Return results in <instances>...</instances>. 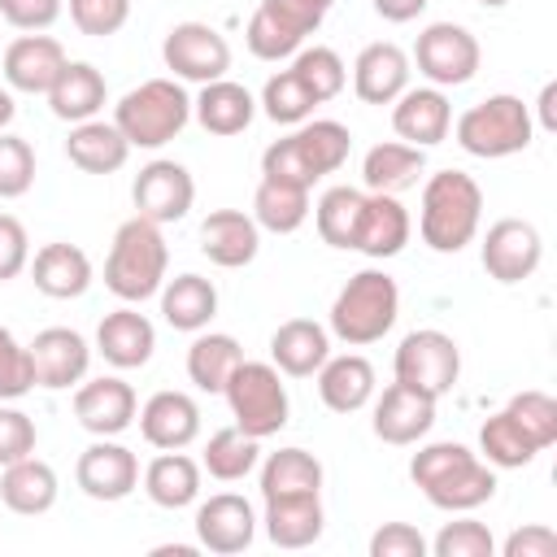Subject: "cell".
<instances>
[{
  "mask_svg": "<svg viewBox=\"0 0 557 557\" xmlns=\"http://www.w3.org/2000/svg\"><path fill=\"white\" fill-rule=\"evenodd\" d=\"M392 131L413 148H435L453 131V104L444 87H405L392 100Z\"/></svg>",
  "mask_w": 557,
  "mask_h": 557,
  "instance_id": "cell-20",
  "label": "cell"
},
{
  "mask_svg": "<svg viewBox=\"0 0 557 557\" xmlns=\"http://www.w3.org/2000/svg\"><path fill=\"white\" fill-rule=\"evenodd\" d=\"M457 144L470 152V157H483V161H500V157H513L531 144L535 135V117H531V104H522L518 96L509 91H496L479 104H470L457 122Z\"/></svg>",
  "mask_w": 557,
  "mask_h": 557,
  "instance_id": "cell-7",
  "label": "cell"
},
{
  "mask_svg": "<svg viewBox=\"0 0 557 557\" xmlns=\"http://www.w3.org/2000/svg\"><path fill=\"white\" fill-rule=\"evenodd\" d=\"M483 222V187L466 170H440L422 183L418 235L431 252H461Z\"/></svg>",
  "mask_w": 557,
  "mask_h": 557,
  "instance_id": "cell-2",
  "label": "cell"
},
{
  "mask_svg": "<svg viewBox=\"0 0 557 557\" xmlns=\"http://www.w3.org/2000/svg\"><path fill=\"white\" fill-rule=\"evenodd\" d=\"M239 361H244V348H239L235 335H226V331H196V339L187 348V379L200 392H222Z\"/></svg>",
  "mask_w": 557,
  "mask_h": 557,
  "instance_id": "cell-38",
  "label": "cell"
},
{
  "mask_svg": "<svg viewBox=\"0 0 557 557\" xmlns=\"http://www.w3.org/2000/svg\"><path fill=\"white\" fill-rule=\"evenodd\" d=\"M131 200H135V213H139V218L165 226V222L187 218V209H191V200H196V178H191L187 165H178V161H170V157H157V161H148V165L135 174Z\"/></svg>",
  "mask_w": 557,
  "mask_h": 557,
  "instance_id": "cell-12",
  "label": "cell"
},
{
  "mask_svg": "<svg viewBox=\"0 0 557 557\" xmlns=\"http://www.w3.org/2000/svg\"><path fill=\"white\" fill-rule=\"evenodd\" d=\"M331 357V331L313 318H287L270 335V361L287 379H309Z\"/></svg>",
  "mask_w": 557,
  "mask_h": 557,
  "instance_id": "cell-26",
  "label": "cell"
},
{
  "mask_svg": "<svg viewBox=\"0 0 557 557\" xmlns=\"http://www.w3.org/2000/svg\"><path fill=\"white\" fill-rule=\"evenodd\" d=\"M30 278L44 296L52 300H78L87 287H91V257L78 248V244H65V239H52L35 252L30 261Z\"/></svg>",
  "mask_w": 557,
  "mask_h": 557,
  "instance_id": "cell-28",
  "label": "cell"
},
{
  "mask_svg": "<svg viewBox=\"0 0 557 557\" xmlns=\"http://www.w3.org/2000/svg\"><path fill=\"white\" fill-rule=\"evenodd\" d=\"M400 318V287L387 270H357L339 296L331 300V335L348 348H366L383 339Z\"/></svg>",
  "mask_w": 557,
  "mask_h": 557,
  "instance_id": "cell-5",
  "label": "cell"
},
{
  "mask_svg": "<svg viewBox=\"0 0 557 557\" xmlns=\"http://www.w3.org/2000/svg\"><path fill=\"white\" fill-rule=\"evenodd\" d=\"M200 252L213 265H222V270H239V265L257 261V252H261V226L244 209H213L200 222Z\"/></svg>",
  "mask_w": 557,
  "mask_h": 557,
  "instance_id": "cell-23",
  "label": "cell"
},
{
  "mask_svg": "<svg viewBox=\"0 0 557 557\" xmlns=\"http://www.w3.org/2000/svg\"><path fill=\"white\" fill-rule=\"evenodd\" d=\"M479 453H483V461L492 466V470H522V466H531L535 461V444H531V435L500 409V413H492L483 426H479Z\"/></svg>",
  "mask_w": 557,
  "mask_h": 557,
  "instance_id": "cell-41",
  "label": "cell"
},
{
  "mask_svg": "<svg viewBox=\"0 0 557 557\" xmlns=\"http://www.w3.org/2000/svg\"><path fill=\"white\" fill-rule=\"evenodd\" d=\"M104 100H109V83H104V74H100L91 61H65L61 78L48 87L52 113H57L61 122H70V126L96 117V113L104 109Z\"/></svg>",
  "mask_w": 557,
  "mask_h": 557,
  "instance_id": "cell-32",
  "label": "cell"
},
{
  "mask_svg": "<svg viewBox=\"0 0 557 557\" xmlns=\"http://www.w3.org/2000/svg\"><path fill=\"white\" fill-rule=\"evenodd\" d=\"M348 152H352V135H348L344 122H335V117H309L292 135L274 139L261 152V174L265 178L313 187L318 178L335 174L348 161Z\"/></svg>",
  "mask_w": 557,
  "mask_h": 557,
  "instance_id": "cell-3",
  "label": "cell"
},
{
  "mask_svg": "<svg viewBox=\"0 0 557 557\" xmlns=\"http://www.w3.org/2000/svg\"><path fill=\"white\" fill-rule=\"evenodd\" d=\"M265 535L274 548H309L322 540L326 513H322V496L305 492V496H265Z\"/></svg>",
  "mask_w": 557,
  "mask_h": 557,
  "instance_id": "cell-27",
  "label": "cell"
},
{
  "mask_svg": "<svg viewBox=\"0 0 557 557\" xmlns=\"http://www.w3.org/2000/svg\"><path fill=\"white\" fill-rule=\"evenodd\" d=\"M30 265V235L13 213H0V283L17 278Z\"/></svg>",
  "mask_w": 557,
  "mask_h": 557,
  "instance_id": "cell-53",
  "label": "cell"
},
{
  "mask_svg": "<svg viewBox=\"0 0 557 557\" xmlns=\"http://www.w3.org/2000/svg\"><path fill=\"white\" fill-rule=\"evenodd\" d=\"M483 9H500V4H509V0H479Z\"/></svg>",
  "mask_w": 557,
  "mask_h": 557,
  "instance_id": "cell-60",
  "label": "cell"
},
{
  "mask_svg": "<svg viewBox=\"0 0 557 557\" xmlns=\"http://www.w3.org/2000/svg\"><path fill=\"white\" fill-rule=\"evenodd\" d=\"M74 479H78V487H83L91 500L113 505V500H126V496L139 487V457H135L126 444L96 435V444H87V448L78 453Z\"/></svg>",
  "mask_w": 557,
  "mask_h": 557,
  "instance_id": "cell-14",
  "label": "cell"
},
{
  "mask_svg": "<svg viewBox=\"0 0 557 557\" xmlns=\"http://www.w3.org/2000/svg\"><path fill=\"white\" fill-rule=\"evenodd\" d=\"M553 100H557V83H544V91H540V126H544V131L557 126V117H553Z\"/></svg>",
  "mask_w": 557,
  "mask_h": 557,
  "instance_id": "cell-58",
  "label": "cell"
},
{
  "mask_svg": "<svg viewBox=\"0 0 557 557\" xmlns=\"http://www.w3.org/2000/svg\"><path fill=\"white\" fill-rule=\"evenodd\" d=\"M431 553L435 557H492L496 553V540H492L487 522L457 518V522H444L440 527V535L431 540Z\"/></svg>",
  "mask_w": 557,
  "mask_h": 557,
  "instance_id": "cell-47",
  "label": "cell"
},
{
  "mask_svg": "<svg viewBox=\"0 0 557 557\" xmlns=\"http://www.w3.org/2000/svg\"><path fill=\"white\" fill-rule=\"evenodd\" d=\"M0 500L22 518L48 513L57 505V470L48 461H39L35 453L0 466Z\"/></svg>",
  "mask_w": 557,
  "mask_h": 557,
  "instance_id": "cell-31",
  "label": "cell"
},
{
  "mask_svg": "<svg viewBox=\"0 0 557 557\" xmlns=\"http://www.w3.org/2000/svg\"><path fill=\"white\" fill-rule=\"evenodd\" d=\"M222 396L231 405L235 426L252 440L278 435L292 418V400H287V387H283V374L274 361H239L235 374L226 379Z\"/></svg>",
  "mask_w": 557,
  "mask_h": 557,
  "instance_id": "cell-8",
  "label": "cell"
},
{
  "mask_svg": "<svg viewBox=\"0 0 557 557\" xmlns=\"http://www.w3.org/2000/svg\"><path fill=\"white\" fill-rule=\"evenodd\" d=\"M65 61L70 57H65L61 39L39 35V30H26V35H17L4 48V83L13 91H26V96H48V87L65 70Z\"/></svg>",
  "mask_w": 557,
  "mask_h": 557,
  "instance_id": "cell-18",
  "label": "cell"
},
{
  "mask_svg": "<svg viewBox=\"0 0 557 557\" xmlns=\"http://www.w3.org/2000/svg\"><path fill=\"white\" fill-rule=\"evenodd\" d=\"M244 44L257 61H283V57H296L305 35H296L287 22H278L270 9L257 4V13L248 17V30H244Z\"/></svg>",
  "mask_w": 557,
  "mask_h": 557,
  "instance_id": "cell-46",
  "label": "cell"
},
{
  "mask_svg": "<svg viewBox=\"0 0 557 557\" xmlns=\"http://www.w3.org/2000/svg\"><path fill=\"white\" fill-rule=\"evenodd\" d=\"M479 257H483V270L496 283H522V278H531L540 270L544 239H540L535 222H527V218H500V222L487 226Z\"/></svg>",
  "mask_w": 557,
  "mask_h": 557,
  "instance_id": "cell-13",
  "label": "cell"
},
{
  "mask_svg": "<svg viewBox=\"0 0 557 557\" xmlns=\"http://www.w3.org/2000/svg\"><path fill=\"white\" fill-rule=\"evenodd\" d=\"M70 17L83 35H117L131 17V0H70Z\"/></svg>",
  "mask_w": 557,
  "mask_h": 557,
  "instance_id": "cell-50",
  "label": "cell"
},
{
  "mask_svg": "<svg viewBox=\"0 0 557 557\" xmlns=\"http://www.w3.org/2000/svg\"><path fill=\"white\" fill-rule=\"evenodd\" d=\"M261 109H265V117L278 122V126H300V122L313 117L318 100L305 91V83H300L292 70H278V74H270L265 87H261Z\"/></svg>",
  "mask_w": 557,
  "mask_h": 557,
  "instance_id": "cell-44",
  "label": "cell"
},
{
  "mask_svg": "<svg viewBox=\"0 0 557 557\" xmlns=\"http://www.w3.org/2000/svg\"><path fill=\"white\" fill-rule=\"evenodd\" d=\"M409 235H413V222H409V209L400 205V196L366 191L352 248L366 252V257H374V261H387V257H396L409 244Z\"/></svg>",
  "mask_w": 557,
  "mask_h": 557,
  "instance_id": "cell-21",
  "label": "cell"
},
{
  "mask_svg": "<svg viewBox=\"0 0 557 557\" xmlns=\"http://www.w3.org/2000/svg\"><path fill=\"white\" fill-rule=\"evenodd\" d=\"M30 387H35L30 348L17 344V335L9 326H0V400H22Z\"/></svg>",
  "mask_w": 557,
  "mask_h": 557,
  "instance_id": "cell-49",
  "label": "cell"
},
{
  "mask_svg": "<svg viewBox=\"0 0 557 557\" xmlns=\"http://www.w3.org/2000/svg\"><path fill=\"white\" fill-rule=\"evenodd\" d=\"M500 553L505 557H557V531L544 522H527L500 544Z\"/></svg>",
  "mask_w": 557,
  "mask_h": 557,
  "instance_id": "cell-56",
  "label": "cell"
},
{
  "mask_svg": "<svg viewBox=\"0 0 557 557\" xmlns=\"http://www.w3.org/2000/svg\"><path fill=\"white\" fill-rule=\"evenodd\" d=\"M135 413H139V396H135V387H131L126 379H117V374L87 379V383H78V392H74V418H78V426L91 431V435L113 440V435H122V431L135 422Z\"/></svg>",
  "mask_w": 557,
  "mask_h": 557,
  "instance_id": "cell-15",
  "label": "cell"
},
{
  "mask_svg": "<svg viewBox=\"0 0 557 557\" xmlns=\"http://www.w3.org/2000/svg\"><path fill=\"white\" fill-rule=\"evenodd\" d=\"M431 544L413 522H383L370 535V557H426Z\"/></svg>",
  "mask_w": 557,
  "mask_h": 557,
  "instance_id": "cell-52",
  "label": "cell"
},
{
  "mask_svg": "<svg viewBox=\"0 0 557 557\" xmlns=\"http://www.w3.org/2000/svg\"><path fill=\"white\" fill-rule=\"evenodd\" d=\"M191 117L209 131V135H239L252 126L257 117V100L244 83L235 78H213L200 87V96L191 100Z\"/></svg>",
  "mask_w": 557,
  "mask_h": 557,
  "instance_id": "cell-29",
  "label": "cell"
},
{
  "mask_svg": "<svg viewBox=\"0 0 557 557\" xmlns=\"http://www.w3.org/2000/svg\"><path fill=\"white\" fill-rule=\"evenodd\" d=\"M257 444H261V440L244 435L239 426H222V431L209 435L205 457H200V470H209L218 483H239V479H248V474L257 470V461H261V448H257Z\"/></svg>",
  "mask_w": 557,
  "mask_h": 557,
  "instance_id": "cell-40",
  "label": "cell"
},
{
  "mask_svg": "<svg viewBox=\"0 0 557 557\" xmlns=\"http://www.w3.org/2000/svg\"><path fill=\"white\" fill-rule=\"evenodd\" d=\"M191 122V96L178 87V78H144L113 104V126L126 135L131 148H161L183 135Z\"/></svg>",
  "mask_w": 557,
  "mask_h": 557,
  "instance_id": "cell-6",
  "label": "cell"
},
{
  "mask_svg": "<svg viewBox=\"0 0 557 557\" xmlns=\"http://www.w3.org/2000/svg\"><path fill=\"white\" fill-rule=\"evenodd\" d=\"M65 157H70V165H78L83 174H113V170L126 165L131 144H126V135H122L113 122L87 117V122H74V126H70Z\"/></svg>",
  "mask_w": 557,
  "mask_h": 557,
  "instance_id": "cell-33",
  "label": "cell"
},
{
  "mask_svg": "<svg viewBox=\"0 0 557 557\" xmlns=\"http://www.w3.org/2000/svg\"><path fill=\"white\" fill-rule=\"evenodd\" d=\"M413 61H418V74L431 87H461V83H470L479 74L483 48L466 26L431 22L413 44Z\"/></svg>",
  "mask_w": 557,
  "mask_h": 557,
  "instance_id": "cell-10",
  "label": "cell"
},
{
  "mask_svg": "<svg viewBox=\"0 0 557 557\" xmlns=\"http://www.w3.org/2000/svg\"><path fill=\"white\" fill-rule=\"evenodd\" d=\"M13 113H17V104H13V91H4V87H0V131L13 122Z\"/></svg>",
  "mask_w": 557,
  "mask_h": 557,
  "instance_id": "cell-59",
  "label": "cell"
},
{
  "mask_svg": "<svg viewBox=\"0 0 557 557\" xmlns=\"http://www.w3.org/2000/svg\"><path fill=\"white\" fill-rule=\"evenodd\" d=\"M144 492L161 509H187L200 496V461L183 448H161V457L144 466Z\"/></svg>",
  "mask_w": 557,
  "mask_h": 557,
  "instance_id": "cell-36",
  "label": "cell"
},
{
  "mask_svg": "<svg viewBox=\"0 0 557 557\" xmlns=\"http://www.w3.org/2000/svg\"><path fill=\"white\" fill-rule=\"evenodd\" d=\"M165 265H170V248H165L161 226L135 213L113 231V244H109V257H104V287L117 300L139 305V300L161 292Z\"/></svg>",
  "mask_w": 557,
  "mask_h": 557,
  "instance_id": "cell-4",
  "label": "cell"
},
{
  "mask_svg": "<svg viewBox=\"0 0 557 557\" xmlns=\"http://www.w3.org/2000/svg\"><path fill=\"white\" fill-rule=\"evenodd\" d=\"M161 57H165V70L183 83H213V78H226L231 70V44L218 26L209 22H178L170 26L165 44H161Z\"/></svg>",
  "mask_w": 557,
  "mask_h": 557,
  "instance_id": "cell-11",
  "label": "cell"
},
{
  "mask_svg": "<svg viewBox=\"0 0 557 557\" xmlns=\"http://www.w3.org/2000/svg\"><path fill=\"white\" fill-rule=\"evenodd\" d=\"M392 370H396V383L418 387V392L440 400V396L453 392V383L461 374V348H457L453 335H444L435 326H422V331H409L400 339Z\"/></svg>",
  "mask_w": 557,
  "mask_h": 557,
  "instance_id": "cell-9",
  "label": "cell"
},
{
  "mask_svg": "<svg viewBox=\"0 0 557 557\" xmlns=\"http://www.w3.org/2000/svg\"><path fill=\"white\" fill-rule=\"evenodd\" d=\"M309 218V187L300 183H283V178H265L257 183L252 191V222L261 231H274V235H292L300 231Z\"/></svg>",
  "mask_w": 557,
  "mask_h": 557,
  "instance_id": "cell-37",
  "label": "cell"
},
{
  "mask_svg": "<svg viewBox=\"0 0 557 557\" xmlns=\"http://www.w3.org/2000/svg\"><path fill=\"white\" fill-rule=\"evenodd\" d=\"M139 431L152 448H187L200 435V405L187 392H152L139 405Z\"/></svg>",
  "mask_w": 557,
  "mask_h": 557,
  "instance_id": "cell-25",
  "label": "cell"
},
{
  "mask_svg": "<svg viewBox=\"0 0 557 557\" xmlns=\"http://www.w3.org/2000/svg\"><path fill=\"white\" fill-rule=\"evenodd\" d=\"M335 0H261V9H270L278 22H287L296 35H313L322 26V17L331 13Z\"/></svg>",
  "mask_w": 557,
  "mask_h": 557,
  "instance_id": "cell-55",
  "label": "cell"
},
{
  "mask_svg": "<svg viewBox=\"0 0 557 557\" xmlns=\"http://www.w3.org/2000/svg\"><path fill=\"white\" fill-rule=\"evenodd\" d=\"M65 0H0V17L17 30H48L61 17Z\"/></svg>",
  "mask_w": 557,
  "mask_h": 557,
  "instance_id": "cell-54",
  "label": "cell"
},
{
  "mask_svg": "<svg viewBox=\"0 0 557 557\" xmlns=\"http://www.w3.org/2000/svg\"><path fill=\"white\" fill-rule=\"evenodd\" d=\"M505 413L531 435V444L544 453V448H553L557 444V400L548 396V392H535V387H527V392H518V396H509V405H505Z\"/></svg>",
  "mask_w": 557,
  "mask_h": 557,
  "instance_id": "cell-45",
  "label": "cell"
},
{
  "mask_svg": "<svg viewBox=\"0 0 557 557\" xmlns=\"http://www.w3.org/2000/svg\"><path fill=\"white\" fill-rule=\"evenodd\" d=\"M257 535V513L239 492H218L209 500L196 505V544L218 553V557H235L252 544Z\"/></svg>",
  "mask_w": 557,
  "mask_h": 557,
  "instance_id": "cell-16",
  "label": "cell"
},
{
  "mask_svg": "<svg viewBox=\"0 0 557 557\" xmlns=\"http://www.w3.org/2000/svg\"><path fill=\"white\" fill-rule=\"evenodd\" d=\"M35 183V148L22 135L0 131V200L26 196Z\"/></svg>",
  "mask_w": 557,
  "mask_h": 557,
  "instance_id": "cell-48",
  "label": "cell"
},
{
  "mask_svg": "<svg viewBox=\"0 0 557 557\" xmlns=\"http://www.w3.org/2000/svg\"><path fill=\"white\" fill-rule=\"evenodd\" d=\"M318 396L331 413H357L374 396V366L361 352H339L318 366Z\"/></svg>",
  "mask_w": 557,
  "mask_h": 557,
  "instance_id": "cell-30",
  "label": "cell"
},
{
  "mask_svg": "<svg viewBox=\"0 0 557 557\" xmlns=\"http://www.w3.org/2000/svg\"><path fill=\"white\" fill-rule=\"evenodd\" d=\"M426 170V148H413L405 139H383L366 152L361 161V183L366 191H387V196H400L418 183V174Z\"/></svg>",
  "mask_w": 557,
  "mask_h": 557,
  "instance_id": "cell-34",
  "label": "cell"
},
{
  "mask_svg": "<svg viewBox=\"0 0 557 557\" xmlns=\"http://www.w3.org/2000/svg\"><path fill=\"white\" fill-rule=\"evenodd\" d=\"M30 366H35V387H48V392H61V387H74L87 379V366H91V348L78 331L70 326H44L30 344Z\"/></svg>",
  "mask_w": 557,
  "mask_h": 557,
  "instance_id": "cell-17",
  "label": "cell"
},
{
  "mask_svg": "<svg viewBox=\"0 0 557 557\" xmlns=\"http://www.w3.org/2000/svg\"><path fill=\"white\" fill-rule=\"evenodd\" d=\"M383 22H413L431 0H370Z\"/></svg>",
  "mask_w": 557,
  "mask_h": 557,
  "instance_id": "cell-57",
  "label": "cell"
},
{
  "mask_svg": "<svg viewBox=\"0 0 557 557\" xmlns=\"http://www.w3.org/2000/svg\"><path fill=\"white\" fill-rule=\"evenodd\" d=\"M409 479L444 513H470L496 496V470L466 444L435 440L409 457Z\"/></svg>",
  "mask_w": 557,
  "mask_h": 557,
  "instance_id": "cell-1",
  "label": "cell"
},
{
  "mask_svg": "<svg viewBox=\"0 0 557 557\" xmlns=\"http://www.w3.org/2000/svg\"><path fill=\"white\" fill-rule=\"evenodd\" d=\"M322 492V461L305 448H278L261 461V496H305Z\"/></svg>",
  "mask_w": 557,
  "mask_h": 557,
  "instance_id": "cell-39",
  "label": "cell"
},
{
  "mask_svg": "<svg viewBox=\"0 0 557 557\" xmlns=\"http://www.w3.org/2000/svg\"><path fill=\"white\" fill-rule=\"evenodd\" d=\"M409 87V52L392 39L366 44L352 61V91L366 104H392Z\"/></svg>",
  "mask_w": 557,
  "mask_h": 557,
  "instance_id": "cell-22",
  "label": "cell"
},
{
  "mask_svg": "<svg viewBox=\"0 0 557 557\" xmlns=\"http://www.w3.org/2000/svg\"><path fill=\"white\" fill-rule=\"evenodd\" d=\"M161 318L174 326V331H205L218 313V287L205 278V274H178V278H165L161 283Z\"/></svg>",
  "mask_w": 557,
  "mask_h": 557,
  "instance_id": "cell-35",
  "label": "cell"
},
{
  "mask_svg": "<svg viewBox=\"0 0 557 557\" xmlns=\"http://www.w3.org/2000/svg\"><path fill=\"white\" fill-rule=\"evenodd\" d=\"M361 200H366V191H357V187H348V183L326 187V191L318 196L313 222H318L322 244H331V248H352V239H357V218H361Z\"/></svg>",
  "mask_w": 557,
  "mask_h": 557,
  "instance_id": "cell-42",
  "label": "cell"
},
{
  "mask_svg": "<svg viewBox=\"0 0 557 557\" xmlns=\"http://www.w3.org/2000/svg\"><path fill=\"white\" fill-rule=\"evenodd\" d=\"M35 444H39L35 418L0 400V466H9V461H22V457H30V453H35Z\"/></svg>",
  "mask_w": 557,
  "mask_h": 557,
  "instance_id": "cell-51",
  "label": "cell"
},
{
  "mask_svg": "<svg viewBox=\"0 0 557 557\" xmlns=\"http://www.w3.org/2000/svg\"><path fill=\"white\" fill-rule=\"evenodd\" d=\"M292 74L305 83V91H309L318 104L335 100V96L344 91V83H348V70H344L339 52H335V48H326V44L300 48V52H296V61H292Z\"/></svg>",
  "mask_w": 557,
  "mask_h": 557,
  "instance_id": "cell-43",
  "label": "cell"
},
{
  "mask_svg": "<svg viewBox=\"0 0 557 557\" xmlns=\"http://www.w3.org/2000/svg\"><path fill=\"white\" fill-rule=\"evenodd\" d=\"M152 348H157V326H152L139 309H131V305L104 313L100 326H96V352H100L109 366H117V370H139V366H148Z\"/></svg>",
  "mask_w": 557,
  "mask_h": 557,
  "instance_id": "cell-24",
  "label": "cell"
},
{
  "mask_svg": "<svg viewBox=\"0 0 557 557\" xmlns=\"http://www.w3.org/2000/svg\"><path fill=\"white\" fill-rule=\"evenodd\" d=\"M435 426V396L405 387V383H387L383 396L374 400V435L383 444H418L426 440V431Z\"/></svg>",
  "mask_w": 557,
  "mask_h": 557,
  "instance_id": "cell-19",
  "label": "cell"
}]
</instances>
